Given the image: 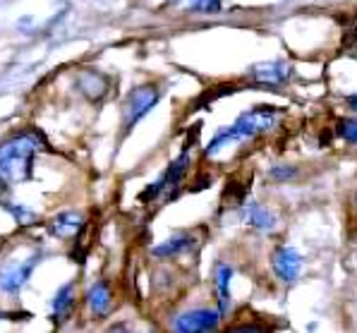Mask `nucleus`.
Segmentation results:
<instances>
[{
	"mask_svg": "<svg viewBox=\"0 0 357 333\" xmlns=\"http://www.w3.org/2000/svg\"><path fill=\"white\" fill-rule=\"evenodd\" d=\"M185 10L190 13H204V15H216L221 13L223 0H178Z\"/></svg>",
	"mask_w": 357,
	"mask_h": 333,
	"instance_id": "dca6fc26",
	"label": "nucleus"
},
{
	"mask_svg": "<svg viewBox=\"0 0 357 333\" xmlns=\"http://www.w3.org/2000/svg\"><path fill=\"white\" fill-rule=\"evenodd\" d=\"M158 101H161V91L153 84H144V86L132 89L123 106V132H130L142 118L149 116Z\"/></svg>",
	"mask_w": 357,
	"mask_h": 333,
	"instance_id": "7ed1b4c3",
	"label": "nucleus"
},
{
	"mask_svg": "<svg viewBox=\"0 0 357 333\" xmlns=\"http://www.w3.org/2000/svg\"><path fill=\"white\" fill-rule=\"evenodd\" d=\"M295 168H290V166H273L271 168V178L273 180H281V183H285V180H293L295 178Z\"/></svg>",
	"mask_w": 357,
	"mask_h": 333,
	"instance_id": "a211bd4d",
	"label": "nucleus"
},
{
	"mask_svg": "<svg viewBox=\"0 0 357 333\" xmlns=\"http://www.w3.org/2000/svg\"><path fill=\"white\" fill-rule=\"evenodd\" d=\"M75 86L89 98V101L96 103V101H101V98H106V94L111 91V79H108V75L98 72V70H82L75 79Z\"/></svg>",
	"mask_w": 357,
	"mask_h": 333,
	"instance_id": "1a4fd4ad",
	"label": "nucleus"
},
{
	"mask_svg": "<svg viewBox=\"0 0 357 333\" xmlns=\"http://www.w3.org/2000/svg\"><path fill=\"white\" fill-rule=\"evenodd\" d=\"M195 247V240L190 235H185V233H180V235L166 240V242L156 245L153 247V256H161V259H170V256H178L183 252H190V249Z\"/></svg>",
	"mask_w": 357,
	"mask_h": 333,
	"instance_id": "2eb2a0df",
	"label": "nucleus"
},
{
	"mask_svg": "<svg viewBox=\"0 0 357 333\" xmlns=\"http://www.w3.org/2000/svg\"><path fill=\"white\" fill-rule=\"evenodd\" d=\"M46 149V139L36 130H24L0 144V189L26 183L34 171V158Z\"/></svg>",
	"mask_w": 357,
	"mask_h": 333,
	"instance_id": "f257e3e1",
	"label": "nucleus"
},
{
	"mask_svg": "<svg viewBox=\"0 0 357 333\" xmlns=\"http://www.w3.org/2000/svg\"><path fill=\"white\" fill-rule=\"evenodd\" d=\"M38 256L41 254L36 252L34 256H26V259H22V261H10V264L0 266V291L8 295H17L22 288L26 286L31 271L36 269Z\"/></svg>",
	"mask_w": 357,
	"mask_h": 333,
	"instance_id": "39448f33",
	"label": "nucleus"
},
{
	"mask_svg": "<svg viewBox=\"0 0 357 333\" xmlns=\"http://www.w3.org/2000/svg\"><path fill=\"white\" fill-rule=\"evenodd\" d=\"M188 168H190V154L183 149V154L175 158L173 163H170V166L166 168V173H163V176L158 178L156 183H151L149 187H146L144 192L139 194V201H151V199H156L158 194L168 192V189H175L180 183H183Z\"/></svg>",
	"mask_w": 357,
	"mask_h": 333,
	"instance_id": "20e7f679",
	"label": "nucleus"
},
{
	"mask_svg": "<svg viewBox=\"0 0 357 333\" xmlns=\"http://www.w3.org/2000/svg\"><path fill=\"white\" fill-rule=\"evenodd\" d=\"M243 216L252 228H257V231H261V233H271V231H276V226H278L273 211L264 204H255V201L245 206Z\"/></svg>",
	"mask_w": 357,
	"mask_h": 333,
	"instance_id": "9b49d317",
	"label": "nucleus"
},
{
	"mask_svg": "<svg viewBox=\"0 0 357 333\" xmlns=\"http://www.w3.org/2000/svg\"><path fill=\"white\" fill-rule=\"evenodd\" d=\"M221 316V312H213V309H190L173 321V329L178 333H208L218 329Z\"/></svg>",
	"mask_w": 357,
	"mask_h": 333,
	"instance_id": "423d86ee",
	"label": "nucleus"
},
{
	"mask_svg": "<svg viewBox=\"0 0 357 333\" xmlns=\"http://www.w3.org/2000/svg\"><path fill=\"white\" fill-rule=\"evenodd\" d=\"M250 77L264 86H281L293 77V68L288 63H281V60H268V63L255 65L250 70Z\"/></svg>",
	"mask_w": 357,
	"mask_h": 333,
	"instance_id": "6e6552de",
	"label": "nucleus"
},
{
	"mask_svg": "<svg viewBox=\"0 0 357 333\" xmlns=\"http://www.w3.org/2000/svg\"><path fill=\"white\" fill-rule=\"evenodd\" d=\"M86 302H89V309L94 312V316H106L113 307V297H111V288H108V281H96L94 286L86 293Z\"/></svg>",
	"mask_w": 357,
	"mask_h": 333,
	"instance_id": "ddd939ff",
	"label": "nucleus"
},
{
	"mask_svg": "<svg viewBox=\"0 0 357 333\" xmlns=\"http://www.w3.org/2000/svg\"><path fill=\"white\" fill-rule=\"evenodd\" d=\"M336 132L340 139L350 141V144H357V118H340L336 125Z\"/></svg>",
	"mask_w": 357,
	"mask_h": 333,
	"instance_id": "f3484780",
	"label": "nucleus"
},
{
	"mask_svg": "<svg viewBox=\"0 0 357 333\" xmlns=\"http://www.w3.org/2000/svg\"><path fill=\"white\" fill-rule=\"evenodd\" d=\"M82 231H84V218H82V214H77V211H63V214L53 216L51 223H48V233L60 240L77 238Z\"/></svg>",
	"mask_w": 357,
	"mask_h": 333,
	"instance_id": "9d476101",
	"label": "nucleus"
},
{
	"mask_svg": "<svg viewBox=\"0 0 357 333\" xmlns=\"http://www.w3.org/2000/svg\"><path fill=\"white\" fill-rule=\"evenodd\" d=\"M230 278H233V269L228 264L216 266V276H213V286H216V300H218V312L226 316L230 307Z\"/></svg>",
	"mask_w": 357,
	"mask_h": 333,
	"instance_id": "4468645a",
	"label": "nucleus"
},
{
	"mask_svg": "<svg viewBox=\"0 0 357 333\" xmlns=\"http://www.w3.org/2000/svg\"><path fill=\"white\" fill-rule=\"evenodd\" d=\"M355 201H357V196H355Z\"/></svg>",
	"mask_w": 357,
	"mask_h": 333,
	"instance_id": "aec40b11",
	"label": "nucleus"
},
{
	"mask_svg": "<svg viewBox=\"0 0 357 333\" xmlns=\"http://www.w3.org/2000/svg\"><path fill=\"white\" fill-rule=\"evenodd\" d=\"M278 116H281V111H278L276 106L250 108V111L243 113L233 125L223 127L216 137L208 141V146L204 149V156L218 154V151H221L223 146H228L230 141H245V139L259 137V134L268 132V130H273V125L278 123Z\"/></svg>",
	"mask_w": 357,
	"mask_h": 333,
	"instance_id": "f03ea898",
	"label": "nucleus"
},
{
	"mask_svg": "<svg viewBox=\"0 0 357 333\" xmlns=\"http://www.w3.org/2000/svg\"><path fill=\"white\" fill-rule=\"evenodd\" d=\"M73 309H75V283H65L63 288H58L56 297H53V302H51V312H53L56 324L68 321Z\"/></svg>",
	"mask_w": 357,
	"mask_h": 333,
	"instance_id": "f8f14e48",
	"label": "nucleus"
},
{
	"mask_svg": "<svg viewBox=\"0 0 357 333\" xmlns=\"http://www.w3.org/2000/svg\"><path fill=\"white\" fill-rule=\"evenodd\" d=\"M271 269L283 283H295L302 269V256L298 249L288 247V245L276 247V252L271 254Z\"/></svg>",
	"mask_w": 357,
	"mask_h": 333,
	"instance_id": "0eeeda50",
	"label": "nucleus"
},
{
	"mask_svg": "<svg viewBox=\"0 0 357 333\" xmlns=\"http://www.w3.org/2000/svg\"><path fill=\"white\" fill-rule=\"evenodd\" d=\"M345 103H348L350 111H355V113H357V94H350L348 98H345Z\"/></svg>",
	"mask_w": 357,
	"mask_h": 333,
	"instance_id": "6ab92c4d",
	"label": "nucleus"
}]
</instances>
